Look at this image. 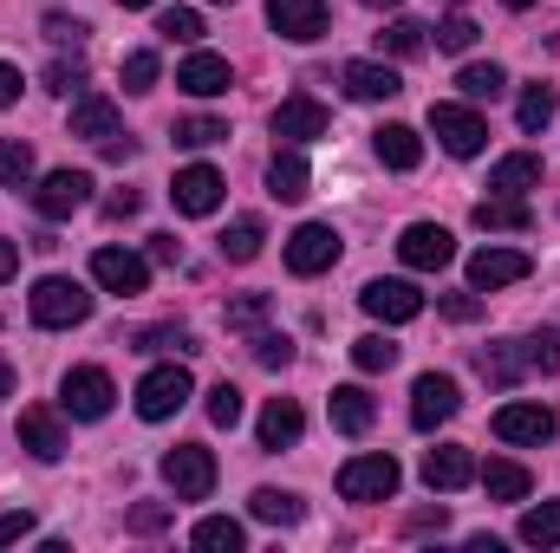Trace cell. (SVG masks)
Wrapping results in <instances>:
<instances>
[{"mask_svg": "<svg viewBox=\"0 0 560 553\" xmlns=\"http://www.w3.org/2000/svg\"><path fill=\"white\" fill-rule=\"evenodd\" d=\"M26 313H33V326L66 332V326H85V319H92V293L66 274H39L33 293H26Z\"/></svg>", "mask_w": 560, "mask_h": 553, "instance_id": "1", "label": "cell"}, {"mask_svg": "<svg viewBox=\"0 0 560 553\" xmlns=\"http://www.w3.org/2000/svg\"><path fill=\"white\" fill-rule=\"evenodd\" d=\"M112 404H118V385H112L105 365H79V372H66V385H59V411L66 416L98 423V416H112Z\"/></svg>", "mask_w": 560, "mask_h": 553, "instance_id": "2", "label": "cell"}, {"mask_svg": "<svg viewBox=\"0 0 560 553\" xmlns=\"http://www.w3.org/2000/svg\"><path fill=\"white\" fill-rule=\"evenodd\" d=\"M163 482L176 489V502H209L215 495V456L202 443H176L163 456Z\"/></svg>", "mask_w": 560, "mask_h": 553, "instance_id": "3", "label": "cell"}, {"mask_svg": "<svg viewBox=\"0 0 560 553\" xmlns=\"http://www.w3.org/2000/svg\"><path fill=\"white\" fill-rule=\"evenodd\" d=\"M398 482H405V469H398L392 456H352V462L339 469V495H346V502H392Z\"/></svg>", "mask_w": 560, "mask_h": 553, "instance_id": "4", "label": "cell"}, {"mask_svg": "<svg viewBox=\"0 0 560 553\" xmlns=\"http://www.w3.org/2000/svg\"><path fill=\"white\" fill-rule=\"evenodd\" d=\"M189 372L183 365H156V372H143L138 378V416L143 423H163V416H176L183 404H189Z\"/></svg>", "mask_w": 560, "mask_h": 553, "instance_id": "5", "label": "cell"}, {"mask_svg": "<svg viewBox=\"0 0 560 553\" xmlns=\"http://www.w3.org/2000/svg\"><path fill=\"white\" fill-rule=\"evenodd\" d=\"M339 261V228H326V222H300L293 235H287V274L313 280L326 274Z\"/></svg>", "mask_w": 560, "mask_h": 553, "instance_id": "6", "label": "cell"}, {"mask_svg": "<svg viewBox=\"0 0 560 553\" xmlns=\"http://www.w3.org/2000/svg\"><path fill=\"white\" fill-rule=\"evenodd\" d=\"M222 196H229V183H222V169H209V163H189V169H176V183H170L176 215H215Z\"/></svg>", "mask_w": 560, "mask_h": 553, "instance_id": "7", "label": "cell"}, {"mask_svg": "<svg viewBox=\"0 0 560 553\" xmlns=\"http://www.w3.org/2000/svg\"><path fill=\"white\" fill-rule=\"evenodd\" d=\"M430 131L450 156H482V143H489V125L469 105H430Z\"/></svg>", "mask_w": 560, "mask_h": 553, "instance_id": "8", "label": "cell"}, {"mask_svg": "<svg viewBox=\"0 0 560 553\" xmlns=\"http://www.w3.org/2000/svg\"><path fill=\"white\" fill-rule=\"evenodd\" d=\"M92 202V176L85 169H52L39 189H33V209L46 215V222H66V215H79Z\"/></svg>", "mask_w": 560, "mask_h": 553, "instance_id": "9", "label": "cell"}, {"mask_svg": "<svg viewBox=\"0 0 560 553\" xmlns=\"http://www.w3.org/2000/svg\"><path fill=\"white\" fill-rule=\"evenodd\" d=\"M456 411H463V391H456L450 372H423L418 385H411V423L418 430H436V423H450Z\"/></svg>", "mask_w": 560, "mask_h": 553, "instance_id": "10", "label": "cell"}, {"mask_svg": "<svg viewBox=\"0 0 560 553\" xmlns=\"http://www.w3.org/2000/svg\"><path fill=\"white\" fill-rule=\"evenodd\" d=\"M268 125H275L280 143H313V138H326V131H332V111H326L319 98H306V92H300V98H280Z\"/></svg>", "mask_w": 560, "mask_h": 553, "instance_id": "11", "label": "cell"}, {"mask_svg": "<svg viewBox=\"0 0 560 553\" xmlns=\"http://www.w3.org/2000/svg\"><path fill=\"white\" fill-rule=\"evenodd\" d=\"M398 255H405V268L436 274V268L456 261V242H450V228H436V222H411V228L398 235Z\"/></svg>", "mask_w": 560, "mask_h": 553, "instance_id": "12", "label": "cell"}, {"mask_svg": "<svg viewBox=\"0 0 560 553\" xmlns=\"http://www.w3.org/2000/svg\"><path fill=\"white\" fill-rule=\"evenodd\" d=\"M359 306H365L372 319H385V326H405V319H418L423 313V293L411 286V280H365Z\"/></svg>", "mask_w": 560, "mask_h": 553, "instance_id": "13", "label": "cell"}, {"mask_svg": "<svg viewBox=\"0 0 560 553\" xmlns=\"http://www.w3.org/2000/svg\"><path fill=\"white\" fill-rule=\"evenodd\" d=\"M268 26H275L280 39L306 46V39H319L332 26V13H326V0H268Z\"/></svg>", "mask_w": 560, "mask_h": 553, "instance_id": "14", "label": "cell"}, {"mask_svg": "<svg viewBox=\"0 0 560 553\" xmlns=\"http://www.w3.org/2000/svg\"><path fill=\"white\" fill-rule=\"evenodd\" d=\"M346 92L359 98V105H385V98H398L405 92V79H398V66H385V59H346Z\"/></svg>", "mask_w": 560, "mask_h": 553, "instance_id": "15", "label": "cell"}, {"mask_svg": "<svg viewBox=\"0 0 560 553\" xmlns=\"http://www.w3.org/2000/svg\"><path fill=\"white\" fill-rule=\"evenodd\" d=\"M423 482H430V495H456V489L476 482V456H469L463 443H436V449L423 456Z\"/></svg>", "mask_w": 560, "mask_h": 553, "instance_id": "16", "label": "cell"}, {"mask_svg": "<svg viewBox=\"0 0 560 553\" xmlns=\"http://www.w3.org/2000/svg\"><path fill=\"white\" fill-rule=\"evenodd\" d=\"M92 280H98L105 293H143V286H150V261L131 255V248H98V255H92Z\"/></svg>", "mask_w": 560, "mask_h": 553, "instance_id": "17", "label": "cell"}, {"mask_svg": "<svg viewBox=\"0 0 560 553\" xmlns=\"http://www.w3.org/2000/svg\"><path fill=\"white\" fill-rule=\"evenodd\" d=\"M72 138H92L98 150L112 138H125V118H118V105L105 98V92H79L72 98Z\"/></svg>", "mask_w": 560, "mask_h": 553, "instance_id": "18", "label": "cell"}, {"mask_svg": "<svg viewBox=\"0 0 560 553\" xmlns=\"http://www.w3.org/2000/svg\"><path fill=\"white\" fill-rule=\"evenodd\" d=\"M528 255L522 248H482V255H469V286L476 293H495V286H515V280H528Z\"/></svg>", "mask_w": 560, "mask_h": 553, "instance_id": "19", "label": "cell"}, {"mask_svg": "<svg viewBox=\"0 0 560 553\" xmlns=\"http://www.w3.org/2000/svg\"><path fill=\"white\" fill-rule=\"evenodd\" d=\"M176 85H183L189 98H222V92L235 85V72H229L222 52H189V59L176 66Z\"/></svg>", "mask_w": 560, "mask_h": 553, "instance_id": "20", "label": "cell"}, {"mask_svg": "<svg viewBox=\"0 0 560 553\" xmlns=\"http://www.w3.org/2000/svg\"><path fill=\"white\" fill-rule=\"evenodd\" d=\"M476 372H482L495 391H515L522 378H535V365H528V345H522V339H509V345H482V352H476Z\"/></svg>", "mask_w": 560, "mask_h": 553, "instance_id": "21", "label": "cell"}, {"mask_svg": "<svg viewBox=\"0 0 560 553\" xmlns=\"http://www.w3.org/2000/svg\"><path fill=\"white\" fill-rule=\"evenodd\" d=\"M20 449H33L39 462H59V456H66V423H59V411L26 404V411H20Z\"/></svg>", "mask_w": 560, "mask_h": 553, "instance_id": "22", "label": "cell"}, {"mask_svg": "<svg viewBox=\"0 0 560 553\" xmlns=\"http://www.w3.org/2000/svg\"><path fill=\"white\" fill-rule=\"evenodd\" d=\"M469 222H476L482 235H528V228H535V209H528L522 196H482Z\"/></svg>", "mask_w": 560, "mask_h": 553, "instance_id": "23", "label": "cell"}, {"mask_svg": "<svg viewBox=\"0 0 560 553\" xmlns=\"http://www.w3.org/2000/svg\"><path fill=\"white\" fill-rule=\"evenodd\" d=\"M268 196H275V202H306V196H313V169H306L300 143L275 150V163H268Z\"/></svg>", "mask_w": 560, "mask_h": 553, "instance_id": "24", "label": "cell"}, {"mask_svg": "<svg viewBox=\"0 0 560 553\" xmlns=\"http://www.w3.org/2000/svg\"><path fill=\"white\" fill-rule=\"evenodd\" d=\"M495 436L502 443H548L555 436V411L548 404H502L495 411Z\"/></svg>", "mask_w": 560, "mask_h": 553, "instance_id": "25", "label": "cell"}, {"mask_svg": "<svg viewBox=\"0 0 560 553\" xmlns=\"http://www.w3.org/2000/svg\"><path fill=\"white\" fill-rule=\"evenodd\" d=\"M326 411H332V430H339V436H365L372 416H378V404H372L365 385H339V391L326 398Z\"/></svg>", "mask_w": 560, "mask_h": 553, "instance_id": "26", "label": "cell"}, {"mask_svg": "<svg viewBox=\"0 0 560 553\" xmlns=\"http://www.w3.org/2000/svg\"><path fill=\"white\" fill-rule=\"evenodd\" d=\"M528 189H541V156L535 150H515L489 169V196H528Z\"/></svg>", "mask_w": 560, "mask_h": 553, "instance_id": "27", "label": "cell"}, {"mask_svg": "<svg viewBox=\"0 0 560 553\" xmlns=\"http://www.w3.org/2000/svg\"><path fill=\"white\" fill-rule=\"evenodd\" d=\"M300 430H306V416L293 398H268V411L255 423V436H261V449H293L300 443Z\"/></svg>", "mask_w": 560, "mask_h": 553, "instance_id": "28", "label": "cell"}, {"mask_svg": "<svg viewBox=\"0 0 560 553\" xmlns=\"http://www.w3.org/2000/svg\"><path fill=\"white\" fill-rule=\"evenodd\" d=\"M372 150H378L385 169H418L423 163V138L411 125H378V131H372Z\"/></svg>", "mask_w": 560, "mask_h": 553, "instance_id": "29", "label": "cell"}, {"mask_svg": "<svg viewBox=\"0 0 560 553\" xmlns=\"http://www.w3.org/2000/svg\"><path fill=\"white\" fill-rule=\"evenodd\" d=\"M476 482L489 489V502H528V489H535V475L522 462H482Z\"/></svg>", "mask_w": 560, "mask_h": 553, "instance_id": "30", "label": "cell"}, {"mask_svg": "<svg viewBox=\"0 0 560 553\" xmlns=\"http://www.w3.org/2000/svg\"><path fill=\"white\" fill-rule=\"evenodd\" d=\"M261 242H268V228H261V215H235L229 228H222V261H255L261 255Z\"/></svg>", "mask_w": 560, "mask_h": 553, "instance_id": "31", "label": "cell"}, {"mask_svg": "<svg viewBox=\"0 0 560 553\" xmlns=\"http://www.w3.org/2000/svg\"><path fill=\"white\" fill-rule=\"evenodd\" d=\"M255 521H268V528H300L306 521V502L300 495H287V489H255Z\"/></svg>", "mask_w": 560, "mask_h": 553, "instance_id": "32", "label": "cell"}, {"mask_svg": "<svg viewBox=\"0 0 560 553\" xmlns=\"http://www.w3.org/2000/svg\"><path fill=\"white\" fill-rule=\"evenodd\" d=\"M196 548H209V553H242L248 548V528L242 521H229V515H209V521H196V534H189Z\"/></svg>", "mask_w": 560, "mask_h": 553, "instance_id": "33", "label": "cell"}, {"mask_svg": "<svg viewBox=\"0 0 560 553\" xmlns=\"http://www.w3.org/2000/svg\"><path fill=\"white\" fill-rule=\"evenodd\" d=\"M423 46H430V26H418V20H392V26L378 33V52H385V59H418Z\"/></svg>", "mask_w": 560, "mask_h": 553, "instance_id": "34", "label": "cell"}, {"mask_svg": "<svg viewBox=\"0 0 560 553\" xmlns=\"http://www.w3.org/2000/svg\"><path fill=\"white\" fill-rule=\"evenodd\" d=\"M555 111H560L555 85H528V92H522V105H515V125H522V131H548V125H555Z\"/></svg>", "mask_w": 560, "mask_h": 553, "instance_id": "35", "label": "cell"}, {"mask_svg": "<svg viewBox=\"0 0 560 553\" xmlns=\"http://www.w3.org/2000/svg\"><path fill=\"white\" fill-rule=\"evenodd\" d=\"M456 85H463V98L482 105V98H502V92H509V72H502V66H463Z\"/></svg>", "mask_w": 560, "mask_h": 553, "instance_id": "36", "label": "cell"}, {"mask_svg": "<svg viewBox=\"0 0 560 553\" xmlns=\"http://www.w3.org/2000/svg\"><path fill=\"white\" fill-rule=\"evenodd\" d=\"M522 541L528 548H560V502H541L522 515Z\"/></svg>", "mask_w": 560, "mask_h": 553, "instance_id": "37", "label": "cell"}, {"mask_svg": "<svg viewBox=\"0 0 560 553\" xmlns=\"http://www.w3.org/2000/svg\"><path fill=\"white\" fill-rule=\"evenodd\" d=\"M352 365L359 372H392L398 365V345L385 332H365V339H352Z\"/></svg>", "mask_w": 560, "mask_h": 553, "instance_id": "38", "label": "cell"}, {"mask_svg": "<svg viewBox=\"0 0 560 553\" xmlns=\"http://www.w3.org/2000/svg\"><path fill=\"white\" fill-rule=\"evenodd\" d=\"M170 138H176V150H209V143L229 138V125H222V118H176Z\"/></svg>", "mask_w": 560, "mask_h": 553, "instance_id": "39", "label": "cell"}, {"mask_svg": "<svg viewBox=\"0 0 560 553\" xmlns=\"http://www.w3.org/2000/svg\"><path fill=\"white\" fill-rule=\"evenodd\" d=\"M131 352H196V339L183 326H143L131 332Z\"/></svg>", "mask_w": 560, "mask_h": 553, "instance_id": "40", "label": "cell"}, {"mask_svg": "<svg viewBox=\"0 0 560 553\" xmlns=\"http://www.w3.org/2000/svg\"><path fill=\"white\" fill-rule=\"evenodd\" d=\"M156 33L189 46V39H202V13H196V7H163V13H156Z\"/></svg>", "mask_w": 560, "mask_h": 553, "instance_id": "41", "label": "cell"}, {"mask_svg": "<svg viewBox=\"0 0 560 553\" xmlns=\"http://www.w3.org/2000/svg\"><path fill=\"white\" fill-rule=\"evenodd\" d=\"M268 313H275V299H268V293H242V299H229V332H255Z\"/></svg>", "mask_w": 560, "mask_h": 553, "instance_id": "42", "label": "cell"}, {"mask_svg": "<svg viewBox=\"0 0 560 553\" xmlns=\"http://www.w3.org/2000/svg\"><path fill=\"white\" fill-rule=\"evenodd\" d=\"M0 183L7 189H20V183H33V150L13 138H0Z\"/></svg>", "mask_w": 560, "mask_h": 553, "instance_id": "43", "label": "cell"}, {"mask_svg": "<svg viewBox=\"0 0 560 553\" xmlns=\"http://www.w3.org/2000/svg\"><path fill=\"white\" fill-rule=\"evenodd\" d=\"M209 423H215V430H235V423H242V391H235L229 378L209 391Z\"/></svg>", "mask_w": 560, "mask_h": 553, "instance_id": "44", "label": "cell"}, {"mask_svg": "<svg viewBox=\"0 0 560 553\" xmlns=\"http://www.w3.org/2000/svg\"><path fill=\"white\" fill-rule=\"evenodd\" d=\"M522 345H528V365H535V378H555V372H560V339H555V332H528Z\"/></svg>", "mask_w": 560, "mask_h": 553, "instance_id": "45", "label": "cell"}, {"mask_svg": "<svg viewBox=\"0 0 560 553\" xmlns=\"http://www.w3.org/2000/svg\"><path fill=\"white\" fill-rule=\"evenodd\" d=\"M476 33H482V26H476L469 13H450V20L436 26V46H443V52H469V46H476Z\"/></svg>", "mask_w": 560, "mask_h": 553, "instance_id": "46", "label": "cell"}, {"mask_svg": "<svg viewBox=\"0 0 560 553\" xmlns=\"http://www.w3.org/2000/svg\"><path fill=\"white\" fill-rule=\"evenodd\" d=\"M79 85H85V59H52V66H46V92L72 98Z\"/></svg>", "mask_w": 560, "mask_h": 553, "instance_id": "47", "label": "cell"}, {"mask_svg": "<svg viewBox=\"0 0 560 553\" xmlns=\"http://www.w3.org/2000/svg\"><path fill=\"white\" fill-rule=\"evenodd\" d=\"M156 52H125V92H156Z\"/></svg>", "mask_w": 560, "mask_h": 553, "instance_id": "48", "label": "cell"}, {"mask_svg": "<svg viewBox=\"0 0 560 553\" xmlns=\"http://www.w3.org/2000/svg\"><path fill=\"white\" fill-rule=\"evenodd\" d=\"M248 345H255V365H268V372H287V365H293V345H287L280 332H255Z\"/></svg>", "mask_w": 560, "mask_h": 553, "instance_id": "49", "label": "cell"}, {"mask_svg": "<svg viewBox=\"0 0 560 553\" xmlns=\"http://www.w3.org/2000/svg\"><path fill=\"white\" fill-rule=\"evenodd\" d=\"M125 528H131V534H163V528H170V502H138V508L125 515Z\"/></svg>", "mask_w": 560, "mask_h": 553, "instance_id": "50", "label": "cell"}, {"mask_svg": "<svg viewBox=\"0 0 560 553\" xmlns=\"http://www.w3.org/2000/svg\"><path fill=\"white\" fill-rule=\"evenodd\" d=\"M436 313L456 319V326H469V319H482V299L476 293H436Z\"/></svg>", "mask_w": 560, "mask_h": 553, "instance_id": "51", "label": "cell"}, {"mask_svg": "<svg viewBox=\"0 0 560 553\" xmlns=\"http://www.w3.org/2000/svg\"><path fill=\"white\" fill-rule=\"evenodd\" d=\"M46 39H52V46H79V39H85V20H66V13H46Z\"/></svg>", "mask_w": 560, "mask_h": 553, "instance_id": "52", "label": "cell"}, {"mask_svg": "<svg viewBox=\"0 0 560 553\" xmlns=\"http://www.w3.org/2000/svg\"><path fill=\"white\" fill-rule=\"evenodd\" d=\"M443 528H450V508H418L405 521V534H443Z\"/></svg>", "mask_w": 560, "mask_h": 553, "instance_id": "53", "label": "cell"}, {"mask_svg": "<svg viewBox=\"0 0 560 553\" xmlns=\"http://www.w3.org/2000/svg\"><path fill=\"white\" fill-rule=\"evenodd\" d=\"M33 534V515L20 508V515H0V548H13V541H26Z\"/></svg>", "mask_w": 560, "mask_h": 553, "instance_id": "54", "label": "cell"}, {"mask_svg": "<svg viewBox=\"0 0 560 553\" xmlns=\"http://www.w3.org/2000/svg\"><path fill=\"white\" fill-rule=\"evenodd\" d=\"M138 189H118V196H112V202H105V222H131V215H138Z\"/></svg>", "mask_w": 560, "mask_h": 553, "instance_id": "55", "label": "cell"}, {"mask_svg": "<svg viewBox=\"0 0 560 553\" xmlns=\"http://www.w3.org/2000/svg\"><path fill=\"white\" fill-rule=\"evenodd\" d=\"M150 261L176 268V261H183V242H176V235H150Z\"/></svg>", "mask_w": 560, "mask_h": 553, "instance_id": "56", "label": "cell"}, {"mask_svg": "<svg viewBox=\"0 0 560 553\" xmlns=\"http://www.w3.org/2000/svg\"><path fill=\"white\" fill-rule=\"evenodd\" d=\"M7 105H20V66L0 59V111H7Z\"/></svg>", "mask_w": 560, "mask_h": 553, "instance_id": "57", "label": "cell"}, {"mask_svg": "<svg viewBox=\"0 0 560 553\" xmlns=\"http://www.w3.org/2000/svg\"><path fill=\"white\" fill-rule=\"evenodd\" d=\"M13 268H20V242L0 235V280H13Z\"/></svg>", "mask_w": 560, "mask_h": 553, "instance_id": "58", "label": "cell"}, {"mask_svg": "<svg viewBox=\"0 0 560 553\" xmlns=\"http://www.w3.org/2000/svg\"><path fill=\"white\" fill-rule=\"evenodd\" d=\"M0 398H13V365L0 358Z\"/></svg>", "mask_w": 560, "mask_h": 553, "instance_id": "59", "label": "cell"}, {"mask_svg": "<svg viewBox=\"0 0 560 553\" xmlns=\"http://www.w3.org/2000/svg\"><path fill=\"white\" fill-rule=\"evenodd\" d=\"M365 7H372V13H392V7H398V0H365Z\"/></svg>", "mask_w": 560, "mask_h": 553, "instance_id": "60", "label": "cell"}, {"mask_svg": "<svg viewBox=\"0 0 560 553\" xmlns=\"http://www.w3.org/2000/svg\"><path fill=\"white\" fill-rule=\"evenodd\" d=\"M118 7H156V0H118Z\"/></svg>", "mask_w": 560, "mask_h": 553, "instance_id": "61", "label": "cell"}, {"mask_svg": "<svg viewBox=\"0 0 560 553\" xmlns=\"http://www.w3.org/2000/svg\"><path fill=\"white\" fill-rule=\"evenodd\" d=\"M502 7H528V0H502Z\"/></svg>", "mask_w": 560, "mask_h": 553, "instance_id": "62", "label": "cell"}, {"mask_svg": "<svg viewBox=\"0 0 560 553\" xmlns=\"http://www.w3.org/2000/svg\"><path fill=\"white\" fill-rule=\"evenodd\" d=\"M222 7H235V0H222Z\"/></svg>", "mask_w": 560, "mask_h": 553, "instance_id": "63", "label": "cell"}, {"mask_svg": "<svg viewBox=\"0 0 560 553\" xmlns=\"http://www.w3.org/2000/svg\"><path fill=\"white\" fill-rule=\"evenodd\" d=\"M450 7H463V0H450Z\"/></svg>", "mask_w": 560, "mask_h": 553, "instance_id": "64", "label": "cell"}]
</instances>
